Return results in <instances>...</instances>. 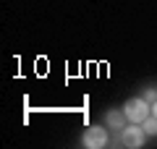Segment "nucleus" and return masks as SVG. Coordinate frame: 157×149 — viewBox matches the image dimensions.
<instances>
[{
    "mask_svg": "<svg viewBox=\"0 0 157 149\" xmlns=\"http://www.w3.org/2000/svg\"><path fill=\"white\" fill-rule=\"evenodd\" d=\"M123 113H126V118H128L131 123H144L147 118L152 115V107H149V102H147L144 97H134V99H128L123 105Z\"/></svg>",
    "mask_w": 157,
    "mask_h": 149,
    "instance_id": "obj_1",
    "label": "nucleus"
},
{
    "mask_svg": "<svg viewBox=\"0 0 157 149\" xmlns=\"http://www.w3.org/2000/svg\"><path fill=\"white\" fill-rule=\"evenodd\" d=\"M105 120H107V126H110V128H115V131H123L128 118H126V113H123V110H110Z\"/></svg>",
    "mask_w": 157,
    "mask_h": 149,
    "instance_id": "obj_4",
    "label": "nucleus"
},
{
    "mask_svg": "<svg viewBox=\"0 0 157 149\" xmlns=\"http://www.w3.org/2000/svg\"><path fill=\"white\" fill-rule=\"evenodd\" d=\"M141 128H144L147 136H157V118H155V115H149L144 123H141Z\"/></svg>",
    "mask_w": 157,
    "mask_h": 149,
    "instance_id": "obj_5",
    "label": "nucleus"
},
{
    "mask_svg": "<svg viewBox=\"0 0 157 149\" xmlns=\"http://www.w3.org/2000/svg\"><path fill=\"white\" fill-rule=\"evenodd\" d=\"M144 128H141V123H131V126H126L123 131H121V144L123 147H141L144 144Z\"/></svg>",
    "mask_w": 157,
    "mask_h": 149,
    "instance_id": "obj_2",
    "label": "nucleus"
},
{
    "mask_svg": "<svg viewBox=\"0 0 157 149\" xmlns=\"http://www.w3.org/2000/svg\"><path fill=\"white\" fill-rule=\"evenodd\" d=\"M144 99L149 102V105H155V102H157V89H147V92H144Z\"/></svg>",
    "mask_w": 157,
    "mask_h": 149,
    "instance_id": "obj_6",
    "label": "nucleus"
},
{
    "mask_svg": "<svg viewBox=\"0 0 157 149\" xmlns=\"http://www.w3.org/2000/svg\"><path fill=\"white\" fill-rule=\"evenodd\" d=\"M152 115L157 118V102H155V105H152Z\"/></svg>",
    "mask_w": 157,
    "mask_h": 149,
    "instance_id": "obj_7",
    "label": "nucleus"
},
{
    "mask_svg": "<svg viewBox=\"0 0 157 149\" xmlns=\"http://www.w3.org/2000/svg\"><path fill=\"white\" fill-rule=\"evenodd\" d=\"M107 144V131L102 126H92V128H86V133H84V147H89V149H100V147H105Z\"/></svg>",
    "mask_w": 157,
    "mask_h": 149,
    "instance_id": "obj_3",
    "label": "nucleus"
}]
</instances>
